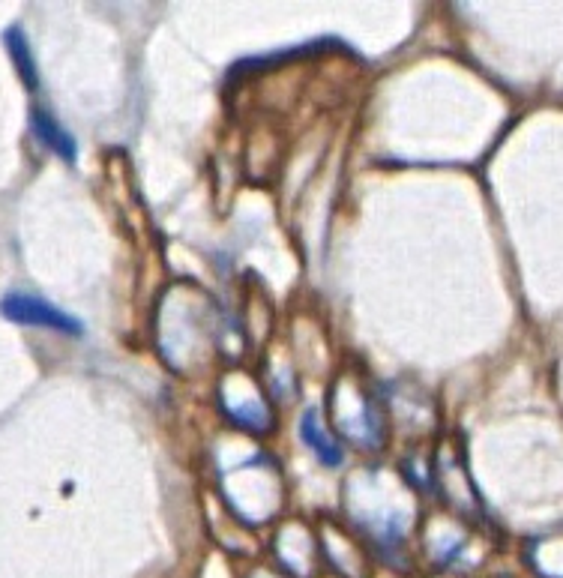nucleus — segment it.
<instances>
[{"label":"nucleus","mask_w":563,"mask_h":578,"mask_svg":"<svg viewBox=\"0 0 563 578\" xmlns=\"http://www.w3.org/2000/svg\"><path fill=\"white\" fill-rule=\"evenodd\" d=\"M0 315L12 324H24V327H45V330H57L66 336H81L84 327L75 315L57 309L54 303L33 297V294H6L0 300Z\"/></svg>","instance_id":"obj_1"},{"label":"nucleus","mask_w":563,"mask_h":578,"mask_svg":"<svg viewBox=\"0 0 563 578\" xmlns=\"http://www.w3.org/2000/svg\"><path fill=\"white\" fill-rule=\"evenodd\" d=\"M30 129H33L36 141H39L42 147H48L54 156H60V159H66V162L75 159V153H78L75 138L57 123L54 114H48L45 108H33V111H30Z\"/></svg>","instance_id":"obj_2"},{"label":"nucleus","mask_w":563,"mask_h":578,"mask_svg":"<svg viewBox=\"0 0 563 578\" xmlns=\"http://www.w3.org/2000/svg\"><path fill=\"white\" fill-rule=\"evenodd\" d=\"M300 438H303V444H306L324 465L336 468V465L342 462V450H339V444L321 429V420H318V411H315V408H309V411L303 414V420H300Z\"/></svg>","instance_id":"obj_3"},{"label":"nucleus","mask_w":563,"mask_h":578,"mask_svg":"<svg viewBox=\"0 0 563 578\" xmlns=\"http://www.w3.org/2000/svg\"><path fill=\"white\" fill-rule=\"evenodd\" d=\"M6 45H9V51H12V63H15L18 75L24 78V84H27L30 90H36V87H39V72H36V60H33V51H30L24 33H21L18 27L6 30Z\"/></svg>","instance_id":"obj_4"}]
</instances>
